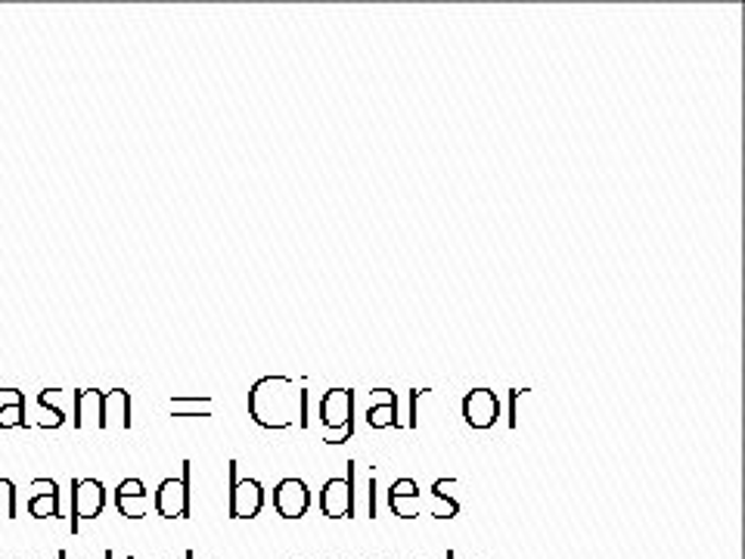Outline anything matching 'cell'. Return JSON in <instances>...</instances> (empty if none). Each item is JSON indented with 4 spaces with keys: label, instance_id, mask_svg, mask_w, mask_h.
I'll use <instances>...</instances> for the list:
<instances>
[{
    "label": "cell",
    "instance_id": "484cf974",
    "mask_svg": "<svg viewBox=\"0 0 745 559\" xmlns=\"http://www.w3.org/2000/svg\"><path fill=\"white\" fill-rule=\"evenodd\" d=\"M103 559H113V550H106V557H103Z\"/></svg>",
    "mask_w": 745,
    "mask_h": 559
},
{
    "label": "cell",
    "instance_id": "6da1fadb",
    "mask_svg": "<svg viewBox=\"0 0 745 559\" xmlns=\"http://www.w3.org/2000/svg\"><path fill=\"white\" fill-rule=\"evenodd\" d=\"M248 417L261 429H307V392L289 376H261L248 388Z\"/></svg>",
    "mask_w": 745,
    "mask_h": 559
},
{
    "label": "cell",
    "instance_id": "d6986e66",
    "mask_svg": "<svg viewBox=\"0 0 745 559\" xmlns=\"http://www.w3.org/2000/svg\"><path fill=\"white\" fill-rule=\"evenodd\" d=\"M38 405L44 407V414H50V417H47V423H44V429H59V426L66 423V414H62V407L50 405V388L38 392Z\"/></svg>",
    "mask_w": 745,
    "mask_h": 559
},
{
    "label": "cell",
    "instance_id": "cb8c5ba5",
    "mask_svg": "<svg viewBox=\"0 0 745 559\" xmlns=\"http://www.w3.org/2000/svg\"><path fill=\"white\" fill-rule=\"evenodd\" d=\"M454 557H457V554H454V550H447V559H454Z\"/></svg>",
    "mask_w": 745,
    "mask_h": 559
},
{
    "label": "cell",
    "instance_id": "8992f818",
    "mask_svg": "<svg viewBox=\"0 0 745 559\" xmlns=\"http://www.w3.org/2000/svg\"><path fill=\"white\" fill-rule=\"evenodd\" d=\"M106 510V485L84 476V479H72V532L78 535L81 520H96Z\"/></svg>",
    "mask_w": 745,
    "mask_h": 559
},
{
    "label": "cell",
    "instance_id": "3957f363",
    "mask_svg": "<svg viewBox=\"0 0 745 559\" xmlns=\"http://www.w3.org/2000/svg\"><path fill=\"white\" fill-rule=\"evenodd\" d=\"M181 476L177 479H162L159 488H155L153 506L155 513L162 520H190L193 513V494H190V476H193V463L184 461L181 463Z\"/></svg>",
    "mask_w": 745,
    "mask_h": 559
},
{
    "label": "cell",
    "instance_id": "5b68a950",
    "mask_svg": "<svg viewBox=\"0 0 745 559\" xmlns=\"http://www.w3.org/2000/svg\"><path fill=\"white\" fill-rule=\"evenodd\" d=\"M321 513L326 520H354V463L348 461V476H336L321 491Z\"/></svg>",
    "mask_w": 745,
    "mask_h": 559
},
{
    "label": "cell",
    "instance_id": "44dd1931",
    "mask_svg": "<svg viewBox=\"0 0 745 559\" xmlns=\"http://www.w3.org/2000/svg\"><path fill=\"white\" fill-rule=\"evenodd\" d=\"M525 392H528V388H513V392H510V420H507L510 429H516L519 426V398H522Z\"/></svg>",
    "mask_w": 745,
    "mask_h": 559
},
{
    "label": "cell",
    "instance_id": "7a4b0ae2",
    "mask_svg": "<svg viewBox=\"0 0 745 559\" xmlns=\"http://www.w3.org/2000/svg\"><path fill=\"white\" fill-rule=\"evenodd\" d=\"M321 423L324 444H345L354 435V392L351 388H329L321 401Z\"/></svg>",
    "mask_w": 745,
    "mask_h": 559
},
{
    "label": "cell",
    "instance_id": "603a6c76",
    "mask_svg": "<svg viewBox=\"0 0 745 559\" xmlns=\"http://www.w3.org/2000/svg\"><path fill=\"white\" fill-rule=\"evenodd\" d=\"M57 559H69V557H66V550H59V554H57Z\"/></svg>",
    "mask_w": 745,
    "mask_h": 559
},
{
    "label": "cell",
    "instance_id": "2e32d148",
    "mask_svg": "<svg viewBox=\"0 0 745 559\" xmlns=\"http://www.w3.org/2000/svg\"><path fill=\"white\" fill-rule=\"evenodd\" d=\"M451 488H457V479H439L432 485V491H429L432 494V510H429L432 520H454L459 513V501L447 494Z\"/></svg>",
    "mask_w": 745,
    "mask_h": 559
},
{
    "label": "cell",
    "instance_id": "ffe728a7",
    "mask_svg": "<svg viewBox=\"0 0 745 559\" xmlns=\"http://www.w3.org/2000/svg\"><path fill=\"white\" fill-rule=\"evenodd\" d=\"M429 388H410V417H407V429H417L420 423V395Z\"/></svg>",
    "mask_w": 745,
    "mask_h": 559
},
{
    "label": "cell",
    "instance_id": "9c48e42d",
    "mask_svg": "<svg viewBox=\"0 0 745 559\" xmlns=\"http://www.w3.org/2000/svg\"><path fill=\"white\" fill-rule=\"evenodd\" d=\"M115 510L125 520H143L147 510H150V491H147V485L140 482V479L118 482V488H115Z\"/></svg>",
    "mask_w": 745,
    "mask_h": 559
},
{
    "label": "cell",
    "instance_id": "5bb4252c",
    "mask_svg": "<svg viewBox=\"0 0 745 559\" xmlns=\"http://www.w3.org/2000/svg\"><path fill=\"white\" fill-rule=\"evenodd\" d=\"M7 401H0V429H28V405L20 388H0Z\"/></svg>",
    "mask_w": 745,
    "mask_h": 559
},
{
    "label": "cell",
    "instance_id": "8fae6325",
    "mask_svg": "<svg viewBox=\"0 0 745 559\" xmlns=\"http://www.w3.org/2000/svg\"><path fill=\"white\" fill-rule=\"evenodd\" d=\"M35 494H28V513L35 520H57L59 516V485L54 479H32Z\"/></svg>",
    "mask_w": 745,
    "mask_h": 559
},
{
    "label": "cell",
    "instance_id": "9a60e30c",
    "mask_svg": "<svg viewBox=\"0 0 745 559\" xmlns=\"http://www.w3.org/2000/svg\"><path fill=\"white\" fill-rule=\"evenodd\" d=\"M100 420H103V392L96 388L75 392V429H88L91 423L100 429Z\"/></svg>",
    "mask_w": 745,
    "mask_h": 559
},
{
    "label": "cell",
    "instance_id": "e0dca14e",
    "mask_svg": "<svg viewBox=\"0 0 745 559\" xmlns=\"http://www.w3.org/2000/svg\"><path fill=\"white\" fill-rule=\"evenodd\" d=\"M0 516L3 520L20 516V491H16V482L7 476H0Z\"/></svg>",
    "mask_w": 745,
    "mask_h": 559
},
{
    "label": "cell",
    "instance_id": "ba28073f",
    "mask_svg": "<svg viewBox=\"0 0 745 559\" xmlns=\"http://www.w3.org/2000/svg\"><path fill=\"white\" fill-rule=\"evenodd\" d=\"M500 417V401L491 388H473L463 395V420L473 429H491Z\"/></svg>",
    "mask_w": 745,
    "mask_h": 559
},
{
    "label": "cell",
    "instance_id": "277c9868",
    "mask_svg": "<svg viewBox=\"0 0 745 559\" xmlns=\"http://www.w3.org/2000/svg\"><path fill=\"white\" fill-rule=\"evenodd\" d=\"M240 463L230 461V520H255L265 503H268V494H265V485L258 479H240Z\"/></svg>",
    "mask_w": 745,
    "mask_h": 559
},
{
    "label": "cell",
    "instance_id": "7402d4cb",
    "mask_svg": "<svg viewBox=\"0 0 745 559\" xmlns=\"http://www.w3.org/2000/svg\"><path fill=\"white\" fill-rule=\"evenodd\" d=\"M366 506H370V520H376V476H370V498H366Z\"/></svg>",
    "mask_w": 745,
    "mask_h": 559
},
{
    "label": "cell",
    "instance_id": "7c38bea8",
    "mask_svg": "<svg viewBox=\"0 0 745 559\" xmlns=\"http://www.w3.org/2000/svg\"><path fill=\"white\" fill-rule=\"evenodd\" d=\"M366 426L370 429H395L398 423V395L392 388H376L373 405L366 407Z\"/></svg>",
    "mask_w": 745,
    "mask_h": 559
},
{
    "label": "cell",
    "instance_id": "d4e9b609",
    "mask_svg": "<svg viewBox=\"0 0 745 559\" xmlns=\"http://www.w3.org/2000/svg\"><path fill=\"white\" fill-rule=\"evenodd\" d=\"M187 559H196V554H193V550H187Z\"/></svg>",
    "mask_w": 745,
    "mask_h": 559
},
{
    "label": "cell",
    "instance_id": "4fadbf2b",
    "mask_svg": "<svg viewBox=\"0 0 745 559\" xmlns=\"http://www.w3.org/2000/svg\"><path fill=\"white\" fill-rule=\"evenodd\" d=\"M113 426L131 429V395L125 388L103 392V420H100V429H113Z\"/></svg>",
    "mask_w": 745,
    "mask_h": 559
},
{
    "label": "cell",
    "instance_id": "30bf717a",
    "mask_svg": "<svg viewBox=\"0 0 745 559\" xmlns=\"http://www.w3.org/2000/svg\"><path fill=\"white\" fill-rule=\"evenodd\" d=\"M388 510H392L398 520H420L422 513L420 485L414 482V479H398V482L388 488Z\"/></svg>",
    "mask_w": 745,
    "mask_h": 559
},
{
    "label": "cell",
    "instance_id": "ac0fdd59",
    "mask_svg": "<svg viewBox=\"0 0 745 559\" xmlns=\"http://www.w3.org/2000/svg\"><path fill=\"white\" fill-rule=\"evenodd\" d=\"M181 407H190L187 414H181V417H211V398L206 395V398H172V414L174 410H181Z\"/></svg>",
    "mask_w": 745,
    "mask_h": 559
},
{
    "label": "cell",
    "instance_id": "52a82bcc",
    "mask_svg": "<svg viewBox=\"0 0 745 559\" xmlns=\"http://www.w3.org/2000/svg\"><path fill=\"white\" fill-rule=\"evenodd\" d=\"M273 510L289 522L307 516V510H311V488H307L305 479H295V476L280 479L277 488H273Z\"/></svg>",
    "mask_w": 745,
    "mask_h": 559
}]
</instances>
